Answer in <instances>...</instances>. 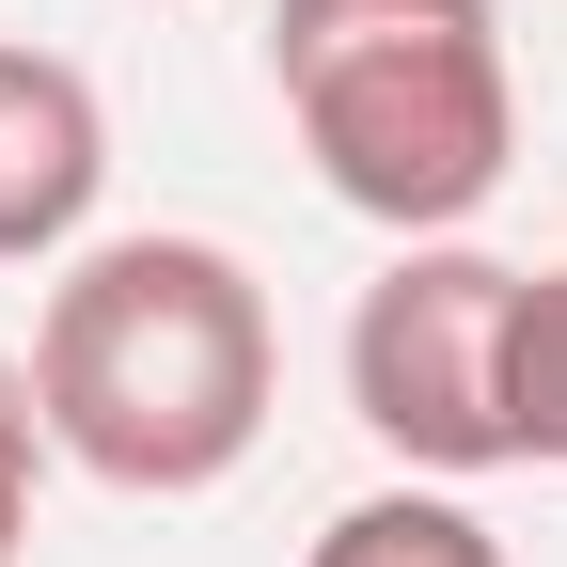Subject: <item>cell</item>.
<instances>
[{"mask_svg":"<svg viewBox=\"0 0 567 567\" xmlns=\"http://www.w3.org/2000/svg\"><path fill=\"white\" fill-rule=\"evenodd\" d=\"M268 284L221 237H95L48 284L32 316V410L48 457H80L95 488H142V505H189L268 442Z\"/></svg>","mask_w":567,"mask_h":567,"instance_id":"6da1fadb","label":"cell"},{"mask_svg":"<svg viewBox=\"0 0 567 567\" xmlns=\"http://www.w3.org/2000/svg\"><path fill=\"white\" fill-rule=\"evenodd\" d=\"M268 95L331 205L457 237L520 158V80L488 0H268Z\"/></svg>","mask_w":567,"mask_h":567,"instance_id":"7a4b0ae2","label":"cell"},{"mask_svg":"<svg viewBox=\"0 0 567 567\" xmlns=\"http://www.w3.org/2000/svg\"><path fill=\"white\" fill-rule=\"evenodd\" d=\"M505 347H520V268L473 252V237H410L363 284V316H347V410H363V442H394L425 488L505 473L520 457Z\"/></svg>","mask_w":567,"mask_h":567,"instance_id":"3957f363","label":"cell"},{"mask_svg":"<svg viewBox=\"0 0 567 567\" xmlns=\"http://www.w3.org/2000/svg\"><path fill=\"white\" fill-rule=\"evenodd\" d=\"M95 189H111V111H95V80H80L63 48H0V268L80 252Z\"/></svg>","mask_w":567,"mask_h":567,"instance_id":"277c9868","label":"cell"},{"mask_svg":"<svg viewBox=\"0 0 567 567\" xmlns=\"http://www.w3.org/2000/svg\"><path fill=\"white\" fill-rule=\"evenodd\" d=\"M300 567H505V536H488L457 488H425V473H410V488H363V505H331Z\"/></svg>","mask_w":567,"mask_h":567,"instance_id":"5b68a950","label":"cell"},{"mask_svg":"<svg viewBox=\"0 0 567 567\" xmlns=\"http://www.w3.org/2000/svg\"><path fill=\"white\" fill-rule=\"evenodd\" d=\"M505 410H520V457L567 473V268H520V347H505Z\"/></svg>","mask_w":567,"mask_h":567,"instance_id":"8992f818","label":"cell"},{"mask_svg":"<svg viewBox=\"0 0 567 567\" xmlns=\"http://www.w3.org/2000/svg\"><path fill=\"white\" fill-rule=\"evenodd\" d=\"M32 473H48V410H32V363H0V567L32 551Z\"/></svg>","mask_w":567,"mask_h":567,"instance_id":"52a82bcc","label":"cell"}]
</instances>
